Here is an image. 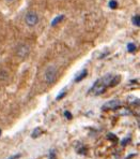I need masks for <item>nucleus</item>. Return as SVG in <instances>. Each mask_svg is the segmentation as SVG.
Here are the masks:
<instances>
[{"mask_svg":"<svg viewBox=\"0 0 140 159\" xmlns=\"http://www.w3.org/2000/svg\"><path fill=\"white\" fill-rule=\"evenodd\" d=\"M40 22L39 14L34 11H29L25 15V24L28 27H36Z\"/></svg>","mask_w":140,"mask_h":159,"instance_id":"1","label":"nucleus"},{"mask_svg":"<svg viewBox=\"0 0 140 159\" xmlns=\"http://www.w3.org/2000/svg\"><path fill=\"white\" fill-rule=\"evenodd\" d=\"M57 74H58L57 68L55 66L48 67L47 69L45 70V72H44V79H45L46 83L53 84V82L56 81V79H57Z\"/></svg>","mask_w":140,"mask_h":159,"instance_id":"2","label":"nucleus"},{"mask_svg":"<svg viewBox=\"0 0 140 159\" xmlns=\"http://www.w3.org/2000/svg\"><path fill=\"white\" fill-rule=\"evenodd\" d=\"M106 88H107V86L105 85L104 82H103L102 80H97V81L94 83V85L91 87L89 93L93 96H99L104 93L105 90H106Z\"/></svg>","mask_w":140,"mask_h":159,"instance_id":"3","label":"nucleus"},{"mask_svg":"<svg viewBox=\"0 0 140 159\" xmlns=\"http://www.w3.org/2000/svg\"><path fill=\"white\" fill-rule=\"evenodd\" d=\"M30 53V48L27 44H20L17 48V51H16V54H17L18 57L20 58H25L29 55Z\"/></svg>","mask_w":140,"mask_h":159,"instance_id":"4","label":"nucleus"},{"mask_svg":"<svg viewBox=\"0 0 140 159\" xmlns=\"http://www.w3.org/2000/svg\"><path fill=\"white\" fill-rule=\"evenodd\" d=\"M120 106H121L120 100L113 99V100H110V101L106 102V103L102 107V109L103 110H116V109H118Z\"/></svg>","mask_w":140,"mask_h":159,"instance_id":"5","label":"nucleus"},{"mask_svg":"<svg viewBox=\"0 0 140 159\" xmlns=\"http://www.w3.org/2000/svg\"><path fill=\"white\" fill-rule=\"evenodd\" d=\"M121 81V76L120 75H113L112 80H111V83H110V87H115L116 85H118Z\"/></svg>","mask_w":140,"mask_h":159,"instance_id":"6","label":"nucleus"},{"mask_svg":"<svg viewBox=\"0 0 140 159\" xmlns=\"http://www.w3.org/2000/svg\"><path fill=\"white\" fill-rule=\"evenodd\" d=\"M86 76H87V70H83V71L80 72V74H79L78 76H76L75 82H80L81 80H83Z\"/></svg>","mask_w":140,"mask_h":159,"instance_id":"7","label":"nucleus"},{"mask_svg":"<svg viewBox=\"0 0 140 159\" xmlns=\"http://www.w3.org/2000/svg\"><path fill=\"white\" fill-rule=\"evenodd\" d=\"M133 24L135 25V26H137V27H139V25H140V17H139V14H136V15H134L133 16Z\"/></svg>","mask_w":140,"mask_h":159,"instance_id":"8","label":"nucleus"},{"mask_svg":"<svg viewBox=\"0 0 140 159\" xmlns=\"http://www.w3.org/2000/svg\"><path fill=\"white\" fill-rule=\"evenodd\" d=\"M41 133H42V129H41V128H36V129L32 131L31 137L32 138H38V137L41 135Z\"/></svg>","mask_w":140,"mask_h":159,"instance_id":"9","label":"nucleus"},{"mask_svg":"<svg viewBox=\"0 0 140 159\" xmlns=\"http://www.w3.org/2000/svg\"><path fill=\"white\" fill-rule=\"evenodd\" d=\"M127 51L128 52H134L136 51V45L134 43H128L127 44Z\"/></svg>","mask_w":140,"mask_h":159,"instance_id":"10","label":"nucleus"},{"mask_svg":"<svg viewBox=\"0 0 140 159\" xmlns=\"http://www.w3.org/2000/svg\"><path fill=\"white\" fill-rule=\"evenodd\" d=\"M107 139L112 140L113 142H118V138H117V135H115L113 133H109V134L107 135Z\"/></svg>","mask_w":140,"mask_h":159,"instance_id":"11","label":"nucleus"},{"mask_svg":"<svg viewBox=\"0 0 140 159\" xmlns=\"http://www.w3.org/2000/svg\"><path fill=\"white\" fill-rule=\"evenodd\" d=\"M109 7H110V9H117L118 8V2H117L116 0H111V1L109 2Z\"/></svg>","mask_w":140,"mask_h":159,"instance_id":"12","label":"nucleus"},{"mask_svg":"<svg viewBox=\"0 0 140 159\" xmlns=\"http://www.w3.org/2000/svg\"><path fill=\"white\" fill-rule=\"evenodd\" d=\"M64 115H65V117L69 118V119L72 118V114H71V112H69V111H65L64 112Z\"/></svg>","mask_w":140,"mask_h":159,"instance_id":"13","label":"nucleus"},{"mask_svg":"<svg viewBox=\"0 0 140 159\" xmlns=\"http://www.w3.org/2000/svg\"><path fill=\"white\" fill-rule=\"evenodd\" d=\"M64 96H65V92H63V93H61V95L58 96V97H57V100H60V99H61V98H63Z\"/></svg>","mask_w":140,"mask_h":159,"instance_id":"14","label":"nucleus"},{"mask_svg":"<svg viewBox=\"0 0 140 159\" xmlns=\"http://www.w3.org/2000/svg\"><path fill=\"white\" fill-rule=\"evenodd\" d=\"M19 157H20V154H18V155H14V156L10 157L9 159H17V158H19Z\"/></svg>","mask_w":140,"mask_h":159,"instance_id":"15","label":"nucleus"},{"mask_svg":"<svg viewBox=\"0 0 140 159\" xmlns=\"http://www.w3.org/2000/svg\"><path fill=\"white\" fill-rule=\"evenodd\" d=\"M127 141H129V140H128V139L123 140V141H122V145H123V146H125V145H126V144H127Z\"/></svg>","mask_w":140,"mask_h":159,"instance_id":"16","label":"nucleus"},{"mask_svg":"<svg viewBox=\"0 0 140 159\" xmlns=\"http://www.w3.org/2000/svg\"><path fill=\"white\" fill-rule=\"evenodd\" d=\"M0 134H1V130H0Z\"/></svg>","mask_w":140,"mask_h":159,"instance_id":"17","label":"nucleus"}]
</instances>
